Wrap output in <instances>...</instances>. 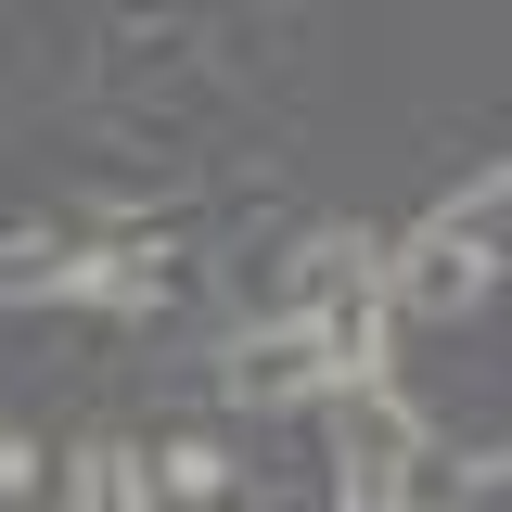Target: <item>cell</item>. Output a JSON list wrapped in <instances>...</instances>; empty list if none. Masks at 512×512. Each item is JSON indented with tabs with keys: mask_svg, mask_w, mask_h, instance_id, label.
<instances>
[{
	"mask_svg": "<svg viewBox=\"0 0 512 512\" xmlns=\"http://www.w3.org/2000/svg\"><path fill=\"white\" fill-rule=\"evenodd\" d=\"M423 487V423L397 384H346L333 397V512H410Z\"/></svg>",
	"mask_w": 512,
	"mask_h": 512,
	"instance_id": "obj_1",
	"label": "cell"
},
{
	"mask_svg": "<svg viewBox=\"0 0 512 512\" xmlns=\"http://www.w3.org/2000/svg\"><path fill=\"white\" fill-rule=\"evenodd\" d=\"M218 397H231V410H333L346 372H333V346H320L308 320H269V333H244V346L218 359Z\"/></svg>",
	"mask_w": 512,
	"mask_h": 512,
	"instance_id": "obj_2",
	"label": "cell"
},
{
	"mask_svg": "<svg viewBox=\"0 0 512 512\" xmlns=\"http://www.w3.org/2000/svg\"><path fill=\"white\" fill-rule=\"evenodd\" d=\"M384 295H397L410 320H474L487 295H500V269H474V256H461L436 218H423L410 244H384Z\"/></svg>",
	"mask_w": 512,
	"mask_h": 512,
	"instance_id": "obj_3",
	"label": "cell"
},
{
	"mask_svg": "<svg viewBox=\"0 0 512 512\" xmlns=\"http://www.w3.org/2000/svg\"><path fill=\"white\" fill-rule=\"evenodd\" d=\"M13 487H39V448L26 436H0V500H13Z\"/></svg>",
	"mask_w": 512,
	"mask_h": 512,
	"instance_id": "obj_10",
	"label": "cell"
},
{
	"mask_svg": "<svg viewBox=\"0 0 512 512\" xmlns=\"http://www.w3.org/2000/svg\"><path fill=\"white\" fill-rule=\"evenodd\" d=\"M436 512H512V448L500 461H461V474L436 487Z\"/></svg>",
	"mask_w": 512,
	"mask_h": 512,
	"instance_id": "obj_9",
	"label": "cell"
},
{
	"mask_svg": "<svg viewBox=\"0 0 512 512\" xmlns=\"http://www.w3.org/2000/svg\"><path fill=\"white\" fill-rule=\"evenodd\" d=\"M436 231H448L461 256H474V269H512V167H487V180H461V192L436 205Z\"/></svg>",
	"mask_w": 512,
	"mask_h": 512,
	"instance_id": "obj_7",
	"label": "cell"
},
{
	"mask_svg": "<svg viewBox=\"0 0 512 512\" xmlns=\"http://www.w3.org/2000/svg\"><path fill=\"white\" fill-rule=\"evenodd\" d=\"M77 282H90V244H64V231H0V308H77Z\"/></svg>",
	"mask_w": 512,
	"mask_h": 512,
	"instance_id": "obj_6",
	"label": "cell"
},
{
	"mask_svg": "<svg viewBox=\"0 0 512 512\" xmlns=\"http://www.w3.org/2000/svg\"><path fill=\"white\" fill-rule=\"evenodd\" d=\"M372 282H384L372 231H308V244L282 256V295H295L282 320H320V308H346V295H372Z\"/></svg>",
	"mask_w": 512,
	"mask_h": 512,
	"instance_id": "obj_4",
	"label": "cell"
},
{
	"mask_svg": "<svg viewBox=\"0 0 512 512\" xmlns=\"http://www.w3.org/2000/svg\"><path fill=\"white\" fill-rule=\"evenodd\" d=\"M167 295H180V256H167V244H141V231H128V244H90V282H77V308L154 320Z\"/></svg>",
	"mask_w": 512,
	"mask_h": 512,
	"instance_id": "obj_5",
	"label": "cell"
},
{
	"mask_svg": "<svg viewBox=\"0 0 512 512\" xmlns=\"http://www.w3.org/2000/svg\"><path fill=\"white\" fill-rule=\"evenodd\" d=\"M64 512H154V461H141V448H77Z\"/></svg>",
	"mask_w": 512,
	"mask_h": 512,
	"instance_id": "obj_8",
	"label": "cell"
}]
</instances>
